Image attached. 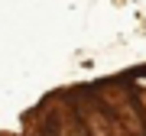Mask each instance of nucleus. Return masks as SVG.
<instances>
[{
    "mask_svg": "<svg viewBox=\"0 0 146 136\" xmlns=\"http://www.w3.org/2000/svg\"><path fill=\"white\" fill-rule=\"evenodd\" d=\"M68 97H72L75 110H78V117H81L88 136H114V133H110V114H107V107L101 104V97L94 94L91 84H88V88H72Z\"/></svg>",
    "mask_w": 146,
    "mask_h": 136,
    "instance_id": "obj_1",
    "label": "nucleus"
}]
</instances>
